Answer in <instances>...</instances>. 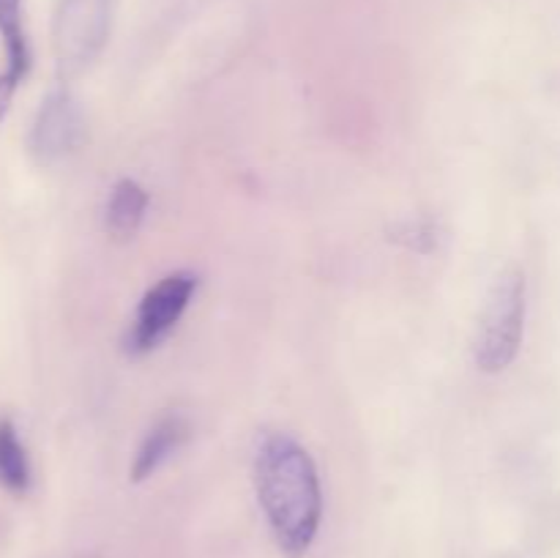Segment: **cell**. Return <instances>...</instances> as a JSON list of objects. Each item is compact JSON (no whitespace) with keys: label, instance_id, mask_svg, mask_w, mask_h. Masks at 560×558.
<instances>
[{"label":"cell","instance_id":"obj_1","mask_svg":"<svg viewBox=\"0 0 560 558\" xmlns=\"http://www.w3.org/2000/svg\"><path fill=\"white\" fill-rule=\"evenodd\" d=\"M255 490L279 550L301 558L315 545L323 490L312 454L288 432H266L255 449Z\"/></svg>","mask_w":560,"mask_h":558},{"label":"cell","instance_id":"obj_2","mask_svg":"<svg viewBox=\"0 0 560 558\" xmlns=\"http://www.w3.org/2000/svg\"><path fill=\"white\" fill-rule=\"evenodd\" d=\"M525 312H528L525 274L517 266L503 268L487 290L479 326H476L474 361L481 372L498 375L512 367L523 345Z\"/></svg>","mask_w":560,"mask_h":558},{"label":"cell","instance_id":"obj_3","mask_svg":"<svg viewBox=\"0 0 560 558\" xmlns=\"http://www.w3.org/2000/svg\"><path fill=\"white\" fill-rule=\"evenodd\" d=\"M115 0H60L52 22V47L60 80L80 77L102 55L113 27Z\"/></svg>","mask_w":560,"mask_h":558},{"label":"cell","instance_id":"obj_4","mask_svg":"<svg viewBox=\"0 0 560 558\" xmlns=\"http://www.w3.org/2000/svg\"><path fill=\"white\" fill-rule=\"evenodd\" d=\"M197 282L200 279L191 271H173L159 279L137 306V315L124 339L126 353L145 356L156 350L184 317L186 306H189L191 295L197 290Z\"/></svg>","mask_w":560,"mask_h":558},{"label":"cell","instance_id":"obj_5","mask_svg":"<svg viewBox=\"0 0 560 558\" xmlns=\"http://www.w3.org/2000/svg\"><path fill=\"white\" fill-rule=\"evenodd\" d=\"M85 140V115L66 88H55L38 104L27 135V151L38 164L69 159Z\"/></svg>","mask_w":560,"mask_h":558},{"label":"cell","instance_id":"obj_6","mask_svg":"<svg viewBox=\"0 0 560 558\" xmlns=\"http://www.w3.org/2000/svg\"><path fill=\"white\" fill-rule=\"evenodd\" d=\"M0 38L5 55L0 71V120H3L14 102V93L31 71V44L22 27V0H0Z\"/></svg>","mask_w":560,"mask_h":558},{"label":"cell","instance_id":"obj_7","mask_svg":"<svg viewBox=\"0 0 560 558\" xmlns=\"http://www.w3.org/2000/svg\"><path fill=\"white\" fill-rule=\"evenodd\" d=\"M191 425L184 414H164L162 419H156V425L145 432L140 449L135 454V463H131V479L145 481L189 441Z\"/></svg>","mask_w":560,"mask_h":558},{"label":"cell","instance_id":"obj_8","mask_svg":"<svg viewBox=\"0 0 560 558\" xmlns=\"http://www.w3.org/2000/svg\"><path fill=\"white\" fill-rule=\"evenodd\" d=\"M148 211V191L135 178H120L104 208V228L115 241H131L142 228Z\"/></svg>","mask_w":560,"mask_h":558},{"label":"cell","instance_id":"obj_9","mask_svg":"<svg viewBox=\"0 0 560 558\" xmlns=\"http://www.w3.org/2000/svg\"><path fill=\"white\" fill-rule=\"evenodd\" d=\"M31 457H27L20 430H16L14 419L0 416V487H5L14 496H22V492L31 490Z\"/></svg>","mask_w":560,"mask_h":558},{"label":"cell","instance_id":"obj_10","mask_svg":"<svg viewBox=\"0 0 560 558\" xmlns=\"http://www.w3.org/2000/svg\"><path fill=\"white\" fill-rule=\"evenodd\" d=\"M388 239L402 244L405 249L419 252V255H432L438 249L443 239V230L435 219L421 217V219H405V222H397L392 230H388Z\"/></svg>","mask_w":560,"mask_h":558}]
</instances>
